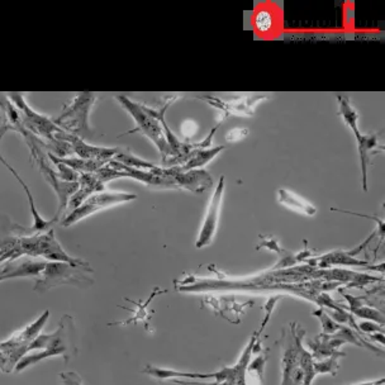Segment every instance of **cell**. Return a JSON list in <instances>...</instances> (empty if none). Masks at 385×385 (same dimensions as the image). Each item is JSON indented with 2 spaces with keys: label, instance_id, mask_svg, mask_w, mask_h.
Masks as SVG:
<instances>
[{
  "label": "cell",
  "instance_id": "obj_8",
  "mask_svg": "<svg viewBox=\"0 0 385 385\" xmlns=\"http://www.w3.org/2000/svg\"><path fill=\"white\" fill-rule=\"evenodd\" d=\"M71 330H74L73 318H68V324H65V317L62 318L60 322V328L54 333V338H52L51 346L48 349H46V350H43L41 354L20 358L18 364H17L15 370L17 372H22V370H24L28 366L36 364L40 360H43V358H48V356H56V355H60V354H64V356H66L68 352H70V355H71L73 354V351H71V346L73 344H71V341L66 337V336L70 335Z\"/></svg>",
  "mask_w": 385,
  "mask_h": 385
},
{
  "label": "cell",
  "instance_id": "obj_10",
  "mask_svg": "<svg viewBox=\"0 0 385 385\" xmlns=\"http://www.w3.org/2000/svg\"><path fill=\"white\" fill-rule=\"evenodd\" d=\"M56 140L59 141H65L70 143L73 152L78 155L80 159L85 160H94V161L106 162L108 164L112 159H115V155L121 151L122 147H99V146H93L90 143H87L84 140L74 135H70L65 131H61L55 136Z\"/></svg>",
  "mask_w": 385,
  "mask_h": 385
},
{
  "label": "cell",
  "instance_id": "obj_28",
  "mask_svg": "<svg viewBox=\"0 0 385 385\" xmlns=\"http://www.w3.org/2000/svg\"><path fill=\"white\" fill-rule=\"evenodd\" d=\"M3 255H4V251L1 250V249H0V259H1V257H3Z\"/></svg>",
  "mask_w": 385,
  "mask_h": 385
},
{
  "label": "cell",
  "instance_id": "obj_5",
  "mask_svg": "<svg viewBox=\"0 0 385 385\" xmlns=\"http://www.w3.org/2000/svg\"><path fill=\"white\" fill-rule=\"evenodd\" d=\"M296 330L294 324H291V332L283 331L282 335V364H283V380L280 385L303 384V372L299 366V346L304 337L303 328Z\"/></svg>",
  "mask_w": 385,
  "mask_h": 385
},
{
  "label": "cell",
  "instance_id": "obj_7",
  "mask_svg": "<svg viewBox=\"0 0 385 385\" xmlns=\"http://www.w3.org/2000/svg\"><path fill=\"white\" fill-rule=\"evenodd\" d=\"M160 174L169 176L175 182L177 189H187L193 193H203L213 185V177L207 170L193 169L182 170L180 166L162 168Z\"/></svg>",
  "mask_w": 385,
  "mask_h": 385
},
{
  "label": "cell",
  "instance_id": "obj_15",
  "mask_svg": "<svg viewBox=\"0 0 385 385\" xmlns=\"http://www.w3.org/2000/svg\"><path fill=\"white\" fill-rule=\"evenodd\" d=\"M338 101V113L344 118V123L352 129L354 135L356 137V140H358L361 137V131L358 129V110L354 108V106L351 104V101L349 96L346 95L337 94L336 95Z\"/></svg>",
  "mask_w": 385,
  "mask_h": 385
},
{
  "label": "cell",
  "instance_id": "obj_2",
  "mask_svg": "<svg viewBox=\"0 0 385 385\" xmlns=\"http://www.w3.org/2000/svg\"><path fill=\"white\" fill-rule=\"evenodd\" d=\"M96 101V96L92 92H82L76 95L70 103L64 104V109L54 121L62 131L76 136L81 140L92 138L93 131L90 129V112Z\"/></svg>",
  "mask_w": 385,
  "mask_h": 385
},
{
  "label": "cell",
  "instance_id": "obj_13",
  "mask_svg": "<svg viewBox=\"0 0 385 385\" xmlns=\"http://www.w3.org/2000/svg\"><path fill=\"white\" fill-rule=\"evenodd\" d=\"M358 155L361 161V175H363V189L368 190V166L372 156L384 151V146L379 143L378 133L361 135L358 140Z\"/></svg>",
  "mask_w": 385,
  "mask_h": 385
},
{
  "label": "cell",
  "instance_id": "obj_16",
  "mask_svg": "<svg viewBox=\"0 0 385 385\" xmlns=\"http://www.w3.org/2000/svg\"><path fill=\"white\" fill-rule=\"evenodd\" d=\"M223 150L224 146H217L210 149H194L190 152L188 160L180 168L182 170L202 169L205 164L213 160Z\"/></svg>",
  "mask_w": 385,
  "mask_h": 385
},
{
  "label": "cell",
  "instance_id": "obj_20",
  "mask_svg": "<svg viewBox=\"0 0 385 385\" xmlns=\"http://www.w3.org/2000/svg\"><path fill=\"white\" fill-rule=\"evenodd\" d=\"M313 316L319 318V321L322 322V328H324V335L336 333V332L342 327V326H340L337 322H335L322 308L318 310V311L313 312Z\"/></svg>",
  "mask_w": 385,
  "mask_h": 385
},
{
  "label": "cell",
  "instance_id": "obj_4",
  "mask_svg": "<svg viewBox=\"0 0 385 385\" xmlns=\"http://www.w3.org/2000/svg\"><path fill=\"white\" fill-rule=\"evenodd\" d=\"M17 246L22 255L42 256L48 261H60V263H74V265L87 263L81 259H75L66 254V251L61 247L60 243L56 240L52 228L46 232L34 233L28 236H18Z\"/></svg>",
  "mask_w": 385,
  "mask_h": 385
},
{
  "label": "cell",
  "instance_id": "obj_26",
  "mask_svg": "<svg viewBox=\"0 0 385 385\" xmlns=\"http://www.w3.org/2000/svg\"><path fill=\"white\" fill-rule=\"evenodd\" d=\"M370 338L374 340V341H379L382 344H385L384 333H375V336L370 335Z\"/></svg>",
  "mask_w": 385,
  "mask_h": 385
},
{
  "label": "cell",
  "instance_id": "obj_1",
  "mask_svg": "<svg viewBox=\"0 0 385 385\" xmlns=\"http://www.w3.org/2000/svg\"><path fill=\"white\" fill-rule=\"evenodd\" d=\"M93 269L88 263L84 265L48 261L41 277L36 280L34 291L37 293H46L60 285H74L78 288H87L93 285L92 279Z\"/></svg>",
  "mask_w": 385,
  "mask_h": 385
},
{
  "label": "cell",
  "instance_id": "obj_25",
  "mask_svg": "<svg viewBox=\"0 0 385 385\" xmlns=\"http://www.w3.org/2000/svg\"><path fill=\"white\" fill-rule=\"evenodd\" d=\"M182 135L185 136V138H190V137H193V135H196L198 126H196V122H185L182 126Z\"/></svg>",
  "mask_w": 385,
  "mask_h": 385
},
{
  "label": "cell",
  "instance_id": "obj_14",
  "mask_svg": "<svg viewBox=\"0 0 385 385\" xmlns=\"http://www.w3.org/2000/svg\"><path fill=\"white\" fill-rule=\"evenodd\" d=\"M277 202L283 204L284 207L294 210L297 213H300V215L312 217L317 213V208L313 204L305 201L302 196H298L296 193H293L291 190L283 189V188L277 190Z\"/></svg>",
  "mask_w": 385,
  "mask_h": 385
},
{
  "label": "cell",
  "instance_id": "obj_19",
  "mask_svg": "<svg viewBox=\"0 0 385 385\" xmlns=\"http://www.w3.org/2000/svg\"><path fill=\"white\" fill-rule=\"evenodd\" d=\"M355 316H358L360 318H365V319H369V321H374L377 324L383 326L385 324L384 314L383 312H379L375 308H370V307H365L361 305L358 310H354L351 311Z\"/></svg>",
  "mask_w": 385,
  "mask_h": 385
},
{
  "label": "cell",
  "instance_id": "obj_12",
  "mask_svg": "<svg viewBox=\"0 0 385 385\" xmlns=\"http://www.w3.org/2000/svg\"><path fill=\"white\" fill-rule=\"evenodd\" d=\"M0 162L13 174L14 177L18 180L20 187L23 188L24 193H26V196H27L28 203H29V207H31V213H32V217H34V226L29 228L31 233H40V232H46V231L51 230L52 224L57 222V221H56L55 218H52L51 221H48V219H45L43 217L41 216L40 212L36 208V202H34V196H32L31 190L28 188L27 184L20 177L18 171L14 169L13 166L1 156V154H0Z\"/></svg>",
  "mask_w": 385,
  "mask_h": 385
},
{
  "label": "cell",
  "instance_id": "obj_23",
  "mask_svg": "<svg viewBox=\"0 0 385 385\" xmlns=\"http://www.w3.org/2000/svg\"><path fill=\"white\" fill-rule=\"evenodd\" d=\"M358 331L366 332V333H384V328L380 324H372V322H361L358 324Z\"/></svg>",
  "mask_w": 385,
  "mask_h": 385
},
{
  "label": "cell",
  "instance_id": "obj_11",
  "mask_svg": "<svg viewBox=\"0 0 385 385\" xmlns=\"http://www.w3.org/2000/svg\"><path fill=\"white\" fill-rule=\"evenodd\" d=\"M332 265H344V266H361V268H368L372 270H379L383 274V263H380V266H374L363 260H358L356 257L349 255V252L337 250L332 251L326 254L324 256L314 257L308 260V266H318L321 269H327Z\"/></svg>",
  "mask_w": 385,
  "mask_h": 385
},
{
  "label": "cell",
  "instance_id": "obj_24",
  "mask_svg": "<svg viewBox=\"0 0 385 385\" xmlns=\"http://www.w3.org/2000/svg\"><path fill=\"white\" fill-rule=\"evenodd\" d=\"M61 379H62V385H81L80 378L75 372L61 374Z\"/></svg>",
  "mask_w": 385,
  "mask_h": 385
},
{
  "label": "cell",
  "instance_id": "obj_9",
  "mask_svg": "<svg viewBox=\"0 0 385 385\" xmlns=\"http://www.w3.org/2000/svg\"><path fill=\"white\" fill-rule=\"evenodd\" d=\"M223 193H224V176H221L216 189L210 196V205L207 208L202 228L199 231V235L196 238V246L198 249H202L204 246L210 245L212 240L215 238L219 218H221V212H222Z\"/></svg>",
  "mask_w": 385,
  "mask_h": 385
},
{
  "label": "cell",
  "instance_id": "obj_22",
  "mask_svg": "<svg viewBox=\"0 0 385 385\" xmlns=\"http://www.w3.org/2000/svg\"><path fill=\"white\" fill-rule=\"evenodd\" d=\"M249 135V129H233L227 132L226 135V141L227 142H238L245 138Z\"/></svg>",
  "mask_w": 385,
  "mask_h": 385
},
{
  "label": "cell",
  "instance_id": "obj_3",
  "mask_svg": "<svg viewBox=\"0 0 385 385\" xmlns=\"http://www.w3.org/2000/svg\"><path fill=\"white\" fill-rule=\"evenodd\" d=\"M115 98L136 122L135 129H129V132H126V135L135 133L137 131H140L141 133L149 137L150 140L155 143L156 147L161 152L162 160L169 157L171 155V150H170L169 143H168L160 121L154 115H150L146 109V106L131 101L126 95H117Z\"/></svg>",
  "mask_w": 385,
  "mask_h": 385
},
{
  "label": "cell",
  "instance_id": "obj_27",
  "mask_svg": "<svg viewBox=\"0 0 385 385\" xmlns=\"http://www.w3.org/2000/svg\"><path fill=\"white\" fill-rule=\"evenodd\" d=\"M385 380L384 378H380L379 380H375V382H370V383H361V384L356 385H384Z\"/></svg>",
  "mask_w": 385,
  "mask_h": 385
},
{
  "label": "cell",
  "instance_id": "obj_6",
  "mask_svg": "<svg viewBox=\"0 0 385 385\" xmlns=\"http://www.w3.org/2000/svg\"><path fill=\"white\" fill-rule=\"evenodd\" d=\"M136 198H137L136 194L121 193V191H106L104 190L101 193H95L93 196H89L88 199L82 203L79 208L70 212L68 216L64 217L60 224L62 227H70L99 210H108L117 204L135 201Z\"/></svg>",
  "mask_w": 385,
  "mask_h": 385
},
{
  "label": "cell",
  "instance_id": "obj_21",
  "mask_svg": "<svg viewBox=\"0 0 385 385\" xmlns=\"http://www.w3.org/2000/svg\"><path fill=\"white\" fill-rule=\"evenodd\" d=\"M279 299H282V296H277V297H273L268 300V303L265 304V307H263V310H265V312H266V317H265V319H263V324H261V328H260V331H259V333L256 335V337H259L260 336V333L263 332V328L266 327V324L270 321L271 317V313H273V311H274V307H275V304H277V300Z\"/></svg>",
  "mask_w": 385,
  "mask_h": 385
},
{
  "label": "cell",
  "instance_id": "obj_17",
  "mask_svg": "<svg viewBox=\"0 0 385 385\" xmlns=\"http://www.w3.org/2000/svg\"><path fill=\"white\" fill-rule=\"evenodd\" d=\"M344 356H346V354H344V352H336V354L331 355V358L324 360L322 363H314L313 364V369H314L316 375L317 374H324V372H330L332 375H336L338 368V358H344Z\"/></svg>",
  "mask_w": 385,
  "mask_h": 385
},
{
  "label": "cell",
  "instance_id": "obj_18",
  "mask_svg": "<svg viewBox=\"0 0 385 385\" xmlns=\"http://www.w3.org/2000/svg\"><path fill=\"white\" fill-rule=\"evenodd\" d=\"M254 22H255V27L257 31L265 34V32H269L274 26V15L268 9H260L255 14Z\"/></svg>",
  "mask_w": 385,
  "mask_h": 385
}]
</instances>
